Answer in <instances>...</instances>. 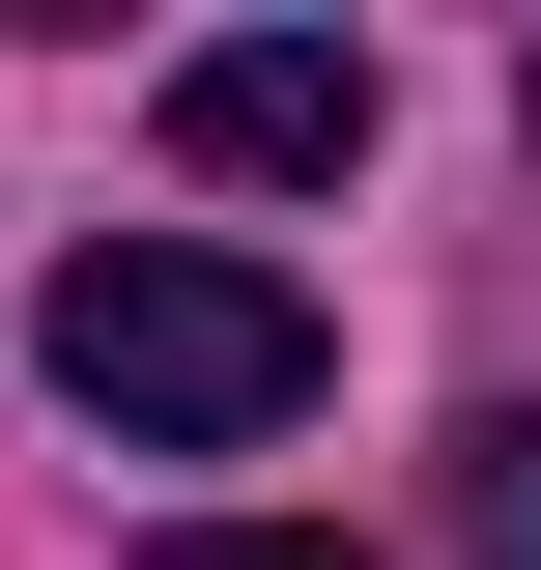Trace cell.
<instances>
[{"label":"cell","instance_id":"cell-1","mask_svg":"<svg viewBox=\"0 0 541 570\" xmlns=\"http://www.w3.org/2000/svg\"><path fill=\"white\" fill-rule=\"evenodd\" d=\"M29 371L115 456H257V428H314V285L228 257V228H115V257L29 285Z\"/></svg>","mask_w":541,"mask_h":570},{"label":"cell","instance_id":"cell-2","mask_svg":"<svg viewBox=\"0 0 541 570\" xmlns=\"http://www.w3.org/2000/svg\"><path fill=\"white\" fill-rule=\"evenodd\" d=\"M171 171H228V200L371 171V58H342V29H228V58H171Z\"/></svg>","mask_w":541,"mask_h":570},{"label":"cell","instance_id":"cell-3","mask_svg":"<svg viewBox=\"0 0 541 570\" xmlns=\"http://www.w3.org/2000/svg\"><path fill=\"white\" fill-rule=\"evenodd\" d=\"M456 570H541V400L456 428Z\"/></svg>","mask_w":541,"mask_h":570},{"label":"cell","instance_id":"cell-4","mask_svg":"<svg viewBox=\"0 0 541 570\" xmlns=\"http://www.w3.org/2000/svg\"><path fill=\"white\" fill-rule=\"evenodd\" d=\"M142 570H342V542H285V513H200V542H142Z\"/></svg>","mask_w":541,"mask_h":570}]
</instances>
